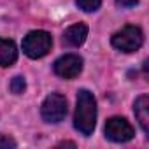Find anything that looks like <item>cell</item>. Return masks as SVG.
<instances>
[{"mask_svg":"<svg viewBox=\"0 0 149 149\" xmlns=\"http://www.w3.org/2000/svg\"><path fill=\"white\" fill-rule=\"evenodd\" d=\"M95 125H97V100L91 91L79 90L76 114H74V126L81 135L90 137L95 130Z\"/></svg>","mask_w":149,"mask_h":149,"instance_id":"6da1fadb","label":"cell"},{"mask_svg":"<svg viewBox=\"0 0 149 149\" xmlns=\"http://www.w3.org/2000/svg\"><path fill=\"white\" fill-rule=\"evenodd\" d=\"M51 46H53V37L44 30H33L23 39V53L33 60L46 56L51 51Z\"/></svg>","mask_w":149,"mask_h":149,"instance_id":"7a4b0ae2","label":"cell"},{"mask_svg":"<svg viewBox=\"0 0 149 149\" xmlns=\"http://www.w3.org/2000/svg\"><path fill=\"white\" fill-rule=\"evenodd\" d=\"M112 46L123 53H133L137 49H140L142 42H144V33L139 26L135 25H126L123 26L119 32H116L112 35Z\"/></svg>","mask_w":149,"mask_h":149,"instance_id":"3957f363","label":"cell"},{"mask_svg":"<svg viewBox=\"0 0 149 149\" xmlns=\"http://www.w3.org/2000/svg\"><path fill=\"white\" fill-rule=\"evenodd\" d=\"M40 114L46 123H60L67 116V98L60 93H51L40 105Z\"/></svg>","mask_w":149,"mask_h":149,"instance_id":"277c9868","label":"cell"},{"mask_svg":"<svg viewBox=\"0 0 149 149\" xmlns=\"http://www.w3.org/2000/svg\"><path fill=\"white\" fill-rule=\"evenodd\" d=\"M104 132H105V137L112 142H128L135 135L133 126L125 118H119V116H114V118L107 119Z\"/></svg>","mask_w":149,"mask_h":149,"instance_id":"5b68a950","label":"cell"},{"mask_svg":"<svg viewBox=\"0 0 149 149\" xmlns=\"http://www.w3.org/2000/svg\"><path fill=\"white\" fill-rule=\"evenodd\" d=\"M53 68L56 76L63 79H74L83 70V58L79 54H63L54 61Z\"/></svg>","mask_w":149,"mask_h":149,"instance_id":"8992f818","label":"cell"},{"mask_svg":"<svg viewBox=\"0 0 149 149\" xmlns=\"http://www.w3.org/2000/svg\"><path fill=\"white\" fill-rule=\"evenodd\" d=\"M86 37H88V26L84 23H77V25H72L65 30L63 44H67L70 47H79L81 44H84Z\"/></svg>","mask_w":149,"mask_h":149,"instance_id":"52a82bcc","label":"cell"},{"mask_svg":"<svg viewBox=\"0 0 149 149\" xmlns=\"http://www.w3.org/2000/svg\"><path fill=\"white\" fill-rule=\"evenodd\" d=\"M133 112H135V118H137L140 128L144 130V133H149V97L147 95H142L135 100Z\"/></svg>","mask_w":149,"mask_h":149,"instance_id":"ba28073f","label":"cell"},{"mask_svg":"<svg viewBox=\"0 0 149 149\" xmlns=\"http://www.w3.org/2000/svg\"><path fill=\"white\" fill-rule=\"evenodd\" d=\"M18 60V49L13 40L0 39V67H11Z\"/></svg>","mask_w":149,"mask_h":149,"instance_id":"9c48e42d","label":"cell"},{"mask_svg":"<svg viewBox=\"0 0 149 149\" xmlns=\"http://www.w3.org/2000/svg\"><path fill=\"white\" fill-rule=\"evenodd\" d=\"M76 4L79 6V9H83L84 13H95L100 4H102V0H76Z\"/></svg>","mask_w":149,"mask_h":149,"instance_id":"30bf717a","label":"cell"},{"mask_svg":"<svg viewBox=\"0 0 149 149\" xmlns=\"http://www.w3.org/2000/svg\"><path fill=\"white\" fill-rule=\"evenodd\" d=\"M26 88V83H25V77L23 76H16L13 81H11V91L14 95H21Z\"/></svg>","mask_w":149,"mask_h":149,"instance_id":"8fae6325","label":"cell"},{"mask_svg":"<svg viewBox=\"0 0 149 149\" xmlns=\"http://www.w3.org/2000/svg\"><path fill=\"white\" fill-rule=\"evenodd\" d=\"M137 4H139V0H116V6H118V7H125V9L133 7V6H137Z\"/></svg>","mask_w":149,"mask_h":149,"instance_id":"7c38bea8","label":"cell"},{"mask_svg":"<svg viewBox=\"0 0 149 149\" xmlns=\"http://www.w3.org/2000/svg\"><path fill=\"white\" fill-rule=\"evenodd\" d=\"M0 147H16V142L11 137H0Z\"/></svg>","mask_w":149,"mask_h":149,"instance_id":"4fadbf2b","label":"cell"}]
</instances>
